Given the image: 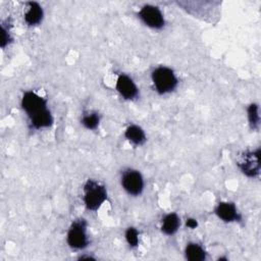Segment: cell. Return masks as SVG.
I'll return each mask as SVG.
<instances>
[{
  "mask_svg": "<svg viewBox=\"0 0 261 261\" xmlns=\"http://www.w3.org/2000/svg\"><path fill=\"white\" fill-rule=\"evenodd\" d=\"M66 243L73 251H83L89 246L90 240L86 219L77 218L71 222L66 232Z\"/></svg>",
  "mask_w": 261,
  "mask_h": 261,
  "instance_id": "obj_3",
  "label": "cell"
},
{
  "mask_svg": "<svg viewBox=\"0 0 261 261\" xmlns=\"http://www.w3.org/2000/svg\"><path fill=\"white\" fill-rule=\"evenodd\" d=\"M115 89L118 94L125 100H134L139 95V89L134 80L125 74L120 73L115 82Z\"/></svg>",
  "mask_w": 261,
  "mask_h": 261,
  "instance_id": "obj_9",
  "label": "cell"
},
{
  "mask_svg": "<svg viewBox=\"0 0 261 261\" xmlns=\"http://www.w3.org/2000/svg\"><path fill=\"white\" fill-rule=\"evenodd\" d=\"M1 30H2V41H1V48H5V46L7 44H9V42L11 41V37L9 35V32L4 28V25L2 24L1 27Z\"/></svg>",
  "mask_w": 261,
  "mask_h": 261,
  "instance_id": "obj_17",
  "label": "cell"
},
{
  "mask_svg": "<svg viewBox=\"0 0 261 261\" xmlns=\"http://www.w3.org/2000/svg\"><path fill=\"white\" fill-rule=\"evenodd\" d=\"M180 225L181 220L178 214L175 212H169L162 217L160 229L163 234L171 237L178 231Z\"/></svg>",
  "mask_w": 261,
  "mask_h": 261,
  "instance_id": "obj_11",
  "label": "cell"
},
{
  "mask_svg": "<svg viewBox=\"0 0 261 261\" xmlns=\"http://www.w3.org/2000/svg\"><path fill=\"white\" fill-rule=\"evenodd\" d=\"M120 185L124 192L133 197L142 195L145 187V181L142 173L134 168H126L121 172Z\"/></svg>",
  "mask_w": 261,
  "mask_h": 261,
  "instance_id": "obj_5",
  "label": "cell"
},
{
  "mask_svg": "<svg viewBox=\"0 0 261 261\" xmlns=\"http://www.w3.org/2000/svg\"><path fill=\"white\" fill-rule=\"evenodd\" d=\"M151 81L155 91L159 95H166L173 92L178 85V79L174 70L165 65L157 66L152 70Z\"/></svg>",
  "mask_w": 261,
  "mask_h": 261,
  "instance_id": "obj_1",
  "label": "cell"
},
{
  "mask_svg": "<svg viewBox=\"0 0 261 261\" xmlns=\"http://www.w3.org/2000/svg\"><path fill=\"white\" fill-rule=\"evenodd\" d=\"M248 121L252 129H259L260 125V115H259V106L256 103H251L247 108Z\"/></svg>",
  "mask_w": 261,
  "mask_h": 261,
  "instance_id": "obj_15",
  "label": "cell"
},
{
  "mask_svg": "<svg viewBox=\"0 0 261 261\" xmlns=\"http://www.w3.org/2000/svg\"><path fill=\"white\" fill-rule=\"evenodd\" d=\"M138 15L148 28L153 30H161L165 24L163 13L157 6L150 4L144 5L140 9Z\"/></svg>",
  "mask_w": 261,
  "mask_h": 261,
  "instance_id": "obj_7",
  "label": "cell"
},
{
  "mask_svg": "<svg viewBox=\"0 0 261 261\" xmlns=\"http://www.w3.org/2000/svg\"><path fill=\"white\" fill-rule=\"evenodd\" d=\"M185 258L189 261H205L208 253L205 248L197 242H189L184 249Z\"/></svg>",
  "mask_w": 261,
  "mask_h": 261,
  "instance_id": "obj_12",
  "label": "cell"
},
{
  "mask_svg": "<svg viewBox=\"0 0 261 261\" xmlns=\"http://www.w3.org/2000/svg\"><path fill=\"white\" fill-rule=\"evenodd\" d=\"M214 214L223 222H241L242 214L236 204L229 201H221L214 208Z\"/></svg>",
  "mask_w": 261,
  "mask_h": 261,
  "instance_id": "obj_8",
  "label": "cell"
},
{
  "mask_svg": "<svg viewBox=\"0 0 261 261\" xmlns=\"http://www.w3.org/2000/svg\"><path fill=\"white\" fill-rule=\"evenodd\" d=\"M124 138L134 146H142L147 141L145 130L138 124H129L124 130Z\"/></svg>",
  "mask_w": 261,
  "mask_h": 261,
  "instance_id": "obj_13",
  "label": "cell"
},
{
  "mask_svg": "<svg viewBox=\"0 0 261 261\" xmlns=\"http://www.w3.org/2000/svg\"><path fill=\"white\" fill-rule=\"evenodd\" d=\"M198 225H199V222H198V220H197L196 218H193V217L187 218V220H186V226H187L188 228H190V229H195V228L198 227Z\"/></svg>",
  "mask_w": 261,
  "mask_h": 261,
  "instance_id": "obj_18",
  "label": "cell"
},
{
  "mask_svg": "<svg viewBox=\"0 0 261 261\" xmlns=\"http://www.w3.org/2000/svg\"><path fill=\"white\" fill-rule=\"evenodd\" d=\"M240 170L248 177H257L260 172V149L244 152L238 162Z\"/></svg>",
  "mask_w": 261,
  "mask_h": 261,
  "instance_id": "obj_6",
  "label": "cell"
},
{
  "mask_svg": "<svg viewBox=\"0 0 261 261\" xmlns=\"http://www.w3.org/2000/svg\"><path fill=\"white\" fill-rule=\"evenodd\" d=\"M44 17V11L42 6L38 2H28L24 10L23 18L28 25L34 27L42 22Z\"/></svg>",
  "mask_w": 261,
  "mask_h": 261,
  "instance_id": "obj_10",
  "label": "cell"
},
{
  "mask_svg": "<svg viewBox=\"0 0 261 261\" xmlns=\"http://www.w3.org/2000/svg\"><path fill=\"white\" fill-rule=\"evenodd\" d=\"M124 239L129 248L136 249L140 244V232L136 227L128 226L124 231Z\"/></svg>",
  "mask_w": 261,
  "mask_h": 261,
  "instance_id": "obj_16",
  "label": "cell"
},
{
  "mask_svg": "<svg viewBox=\"0 0 261 261\" xmlns=\"http://www.w3.org/2000/svg\"><path fill=\"white\" fill-rule=\"evenodd\" d=\"M107 189L98 180L89 178L83 188V202L88 210L97 211L107 200Z\"/></svg>",
  "mask_w": 261,
  "mask_h": 261,
  "instance_id": "obj_2",
  "label": "cell"
},
{
  "mask_svg": "<svg viewBox=\"0 0 261 261\" xmlns=\"http://www.w3.org/2000/svg\"><path fill=\"white\" fill-rule=\"evenodd\" d=\"M20 106L29 119L49 110L47 99L34 91H25L22 94Z\"/></svg>",
  "mask_w": 261,
  "mask_h": 261,
  "instance_id": "obj_4",
  "label": "cell"
},
{
  "mask_svg": "<svg viewBox=\"0 0 261 261\" xmlns=\"http://www.w3.org/2000/svg\"><path fill=\"white\" fill-rule=\"evenodd\" d=\"M100 119H101L100 114L97 111L90 110V111H86L83 113L82 118H81V123L87 129L94 130V129L98 128V126L100 124Z\"/></svg>",
  "mask_w": 261,
  "mask_h": 261,
  "instance_id": "obj_14",
  "label": "cell"
}]
</instances>
